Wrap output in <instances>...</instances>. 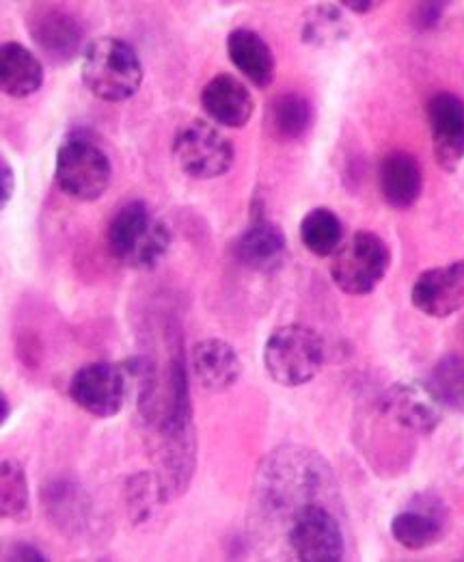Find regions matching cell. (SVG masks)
I'll use <instances>...</instances> for the list:
<instances>
[{
	"label": "cell",
	"instance_id": "cell-4",
	"mask_svg": "<svg viewBox=\"0 0 464 562\" xmlns=\"http://www.w3.org/2000/svg\"><path fill=\"white\" fill-rule=\"evenodd\" d=\"M55 180L69 200L98 202L111 187L113 165L98 140L84 133H71L57 149Z\"/></svg>",
	"mask_w": 464,
	"mask_h": 562
},
{
	"label": "cell",
	"instance_id": "cell-7",
	"mask_svg": "<svg viewBox=\"0 0 464 562\" xmlns=\"http://www.w3.org/2000/svg\"><path fill=\"white\" fill-rule=\"evenodd\" d=\"M287 524V541L298 561H343L346 537L335 502H309L294 510Z\"/></svg>",
	"mask_w": 464,
	"mask_h": 562
},
{
	"label": "cell",
	"instance_id": "cell-27",
	"mask_svg": "<svg viewBox=\"0 0 464 562\" xmlns=\"http://www.w3.org/2000/svg\"><path fill=\"white\" fill-rule=\"evenodd\" d=\"M126 499H128V513L134 524L147 521L154 515L156 506L169 502L158 474H151V472L134 474L126 487Z\"/></svg>",
	"mask_w": 464,
	"mask_h": 562
},
{
	"label": "cell",
	"instance_id": "cell-19",
	"mask_svg": "<svg viewBox=\"0 0 464 562\" xmlns=\"http://www.w3.org/2000/svg\"><path fill=\"white\" fill-rule=\"evenodd\" d=\"M44 66L35 53L18 42L0 46V85L4 95L22 100L37 93L44 85Z\"/></svg>",
	"mask_w": 464,
	"mask_h": 562
},
{
	"label": "cell",
	"instance_id": "cell-3",
	"mask_svg": "<svg viewBox=\"0 0 464 562\" xmlns=\"http://www.w3.org/2000/svg\"><path fill=\"white\" fill-rule=\"evenodd\" d=\"M80 78L104 102H126L143 85L145 71L133 44L120 37H100L82 53Z\"/></svg>",
	"mask_w": 464,
	"mask_h": 562
},
{
	"label": "cell",
	"instance_id": "cell-18",
	"mask_svg": "<svg viewBox=\"0 0 464 562\" xmlns=\"http://www.w3.org/2000/svg\"><path fill=\"white\" fill-rule=\"evenodd\" d=\"M378 189L383 200L396 209L408 211L423 191V171L419 160L408 151H392L381 160Z\"/></svg>",
	"mask_w": 464,
	"mask_h": 562
},
{
	"label": "cell",
	"instance_id": "cell-11",
	"mask_svg": "<svg viewBox=\"0 0 464 562\" xmlns=\"http://www.w3.org/2000/svg\"><path fill=\"white\" fill-rule=\"evenodd\" d=\"M26 26L37 48L53 64H69L82 50L84 29L66 9L53 4L33 7Z\"/></svg>",
	"mask_w": 464,
	"mask_h": 562
},
{
	"label": "cell",
	"instance_id": "cell-26",
	"mask_svg": "<svg viewBox=\"0 0 464 562\" xmlns=\"http://www.w3.org/2000/svg\"><path fill=\"white\" fill-rule=\"evenodd\" d=\"M350 24L337 4L314 7L303 22V42L318 48H329L346 40Z\"/></svg>",
	"mask_w": 464,
	"mask_h": 562
},
{
	"label": "cell",
	"instance_id": "cell-32",
	"mask_svg": "<svg viewBox=\"0 0 464 562\" xmlns=\"http://www.w3.org/2000/svg\"><path fill=\"white\" fill-rule=\"evenodd\" d=\"M9 416H11V403H9L7 394L2 392V396H0V424H7Z\"/></svg>",
	"mask_w": 464,
	"mask_h": 562
},
{
	"label": "cell",
	"instance_id": "cell-6",
	"mask_svg": "<svg viewBox=\"0 0 464 562\" xmlns=\"http://www.w3.org/2000/svg\"><path fill=\"white\" fill-rule=\"evenodd\" d=\"M392 265L389 245L374 232L361 229L331 256V278L346 294H370L385 280Z\"/></svg>",
	"mask_w": 464,
	"mask_h": 562
},
{
	"label": "cell",
	"instance_id": "cell-16",
	"mask_svg": "<svg viewBox=\"0 0 464 562\" xmlns=\"http://www.w3.org/2000/svg\"><path fill=\"white\" fill-rule=\"evenodd\" d=\"M287 240L283 229L265 218H256L234 243V258L253 273H274L283 267Z\"/></svg>",
	"mask_w": 464,
	"mask_h": 562
},
{
	"label": "cell",
	"instance_id": "cell-12",
	"mask_svg": "<svg viewBox=\"0 0 464 562\" xmlns=\"http://www.w3.org/2000/svg\"><path fill=\"white\" fill-rule=\"evenodd\" d=\"M428 126L437 165L456 171L464 162V100L452 91H439L428 102Z\"/></svg>",
	"mask_w": 464,
	"mask_h": 562
},
{
	"label": "cell",
	"instance_id": "cell-31",
	"mask_svg": "<svg viewBox=\"0 0 464 562\" xmlns=\"http://www.w3.org/2000/svg\"><path fill=\"white\" fill-rule=\"evenodd\" d=\"M341 4H343V9H348V11L367 13V11H372L378 2H374V0H343Z\"/></svg>",
	"mask_w": 464,
	"mask_h": 562
},
{
	"label": "cell",
	"instance_id": "cell-29",
	"mask_svg": "<svg viewBox=\"0 0 464 562\" xmlns=\"http://www.w3.org/2000/svg\"><path fill=\"white\" fill-rule=\"evenodd\" d=\"M2 557H4L2 561H48V559L44 557V552L37 550L35 546H31V543H13V546L4 548V554H2Z\"/></svg>",
	"mask_w": 464,
	"mask_h": 562
},
{
	"label": "cell",
	"instance_id": "cell-8",
	"mask_svg": "<svg viewBox=\"0 0 464 562\" xmlns=\"http://www.w3.org/2000/svg\"><path fill=\"white\" fill-rule=\"evenodd\" d=\"M173 156L189 178L214 180L231 169L236 151L216 126L205 120H191L176 133Z\"/></svg>",
	"mask_w": 464,
	"mask_h": 562
},
{
	"label": "cell",
	"instance_id": "cell-13",
	"mask_svg": "<svg viewBox=\"0 0 464 562\" xmlns=\"http://www.w3.org/2000/svg\"><path fill=\"white\" fill-rule=\"evenodd\" d=\"M410 301L430 318H450L464 310V260L421 273L410 288Z\"/></svg>",
	"mask_w": 464,
	"mask_h": 562
},
{
	"label": "cell",
	"instance_id": "cell-30",
	"mask_svg": "<svg viewBox=\"0 0 464 562\" xmlns=\"http://www.w3.org/2000/svg\"><path fill=\"white\" fill-rule=\"evenodd\" d=\"M15 193V171L11 169V165L2 158L0 160V206L4 209L9 204V200Z\"/></svg>",
	"mask_w": 464,
	"mask_h": 562
},
{
	"label": "cell",
	"instance_id": "cell-20",
	"mask_svg": "<svg viewBox=\"0 0 464 562\" xmlns=\"http://www.w3.org/2000/svg\"><path fill=\"white\" fill-rule=\"evenodd\" d=\"M227 55L236 70L256 87H270L274 80V55L264 37L251 29H236L227 37Z\"/></svg>",
	"mask_w": 464,
	"mask_h": 562
},
{
	"label": "cell",
	"instance_id": "cell-9",
	"mask_svg": "<svg viewBox=\"0 0 464 562\" xmlns=\"http://www.w3.org/2000/svg\"><path fill=\"white\" fill-rule=\"evenodd\" d=\"M71 401L95 418H115L131 401V385L122 363L95 361L82 366L69 381Z\"/></svg>",
	"mask_w": 464,
	"mask_h": 562
},
{
	"label": "cell",
	"instance_id": "cell-22",
	"mask_svg": "<svg viewBox=\"0 0 464 562\" xmlns=\"http://www.w3.org/2000/svg\"><path fill=\"white\" fill-rule=\"evenodd\" d=\"M312 124V104L296 91L276 95L268 106V128L281 140L301 139Z\"/></svg>",
	"mask_w": 464,
	"mask_h": 562
},
{
	"label": "cell",
	"instance_id": "cell-1",
	"mask_svg": "<svg viewBox=\"0 0 464 562\" xmlns=\"http://www.w3.org/2000/svg\"><path fill=\"white\" fill-rule=\"evenodd\" d=\"M309 502H337L331 465L316 450L303 446L272 450L256 479V508L287 521Z\"/></svg>",
	"mask_w": 464,
	"mask_h": 562
},
{
	"label": "cell",
	"instance_id": "cell-25",
	"mask_svg": "<svg viewBox=\"0 0 464 562\" xmlns=\"http://www.w3.org/2000/svg\"><path fill=\"white\" fill-rule=\"evenodd\" d=\"M0 506L2 517L11 519L15 524L26 521L31 515V492L24 468L13 461L4 459L0 470Z\"/></svg>",
	"mask_w": 464,
	"mask_h": 562
},
{
	"label": "cell",
	"instance_id": "cell-5",
	"mask_svg": "<svg viewBox=\"0 0 464 562\" xmlns=\"http://www.w3.org/2000/svg\"><path fill=\"white\" fill-rule=\"evenodd\" d=\"M325 342L312 327H279L265 342V372L283 387H301L318 376L325 366Z\"/></svg>",
	"mask_w": 464,
	"mask_h": 562
},
{
	"label": "cell",
	"instance_id": "cell-23",
	"mask_svg": "<svg viewBox=\"0 0 464 562\" xmlns=\"http://www.w3.org/2000/svg\"><path fill=\"white\" fill-rule=\"evenodd\" d=\"M301 240L307 251L318 258H331L343 243L341 218L331 209H314L301 221Z\"/></svg>",
	"mask_w": 464,
	"mask_h": 562
},
{
	"label": "cell",
	"instance_id": "cell-24",
	"mask_svg": "<svg viewBox=\"0 0 464 562\" xmlns=\"http://www.w3.org/2000/svg\"><path fill=\"white\" fill-rule=\"evenodd\" d=\"M426 385L443 409L464 412V355L450 352L439 359Z\"/></svg>",
	"mask_w": 464,
	"mask_h": 562
},
{
	"label": "cell",
	"instance_id": "cell-15",
	"mask_svg": "<svg viewBox=\"0 0 464 562\" xmlns=\"http://www.w3.org/2000/svg\"><path fill=\"white\" fill-rule=\"evenodd\" d=\"M201 106L210 120L225 128H245L253 117V95L231 74H216L201 89Z\"/></svg>",
	"mask_w": 464,
	"mask_h": 562
},
{
	"label": "cell",
	"instance_id": "cell-28",
	"mask_svg": "<svg viewBox=\"0 0 464 562\" xmlns=\"http://www.w3.org/2000/svg\"><path fill=\"white\" fill-rule=\"evenodd\" d=\"M445 9H448V2H419L412 20L419 29H432L439 24Z\"/></svg>",
	"mask_w": 464,
	"mask_h": 562
},
{
	"label": "cell",
	"instance_id": "cell-14",
	"mask_svg": "<svg viewBox=\"0 0 464 562\" xmlns=\"http://www.w3.org/2000/svg\"><path fill=\"white\" fill-rule=\"evenodd\" d=\"M383 409L404 430L415 435L434 432L443 418V405L434 398L428 385L417 383L394 385L383 401Z\"/></svg>",
	"mask_w": 464,
	"mask_h": 562
},
{
	"label": "cell",
	"instance_id": "cell-2",
	"mask_svg": "<svg viewBox=\"0 0 464 562\" xmlns=\"http://www.w3.org/2000/svg\"><path fill=\"white\" fill-rule=\"evenodd\" d=\"M106 240L115 260L128 269L147 271L167 256L171 229L145 202H131L111 218Z\"/></svg>",
	"mask_w": 464,
	"mask_h": 562
},
{
	"label": "cell",
	"instance_id": "cell-10",
	"mask_svg": "<svg viewBox=\"0 0 464 562\" xmlns=\"http://www.w3.org/2000/svg\"><path fill=\"white\" fill-rule=\"evenodd\" d=\"M450 530V513L441 497L417 495L392 519V535L401 548L419 552L437 546Z\"/></svg>",
	"mask_w": 464,
	"mask_h": 562
},
{
	"label": "cell",
	"instance_id": "cell-17",
	"mask_svg": "<svg viewBox=\"0 0 464 562\" xmlns=\"http://www.w3.org/2000/svg\"><path fill=\"white\" fill-rule=\"evenodd\" d=\"M193 374L201 387L212 394L231 390L242 376V361L236 349L218 338L201 340L191 351Z\"/></svg>",
	"mask_w": 464,
	"mask_h": 562
},
{
	"label": "cell",
	"instance_id": "cell-21",
	"mask_svg": "<svg viewBox=\"0 0 464 562\" xmlns=\"http://www.w3.org/2000/svg\"><path fill=\"white\" fill-rule=\"evenodd\" d=\"M44 504L48 517L55 526L64 528V532L82 530L89 519V502L87 493L69 481H53L44 487Z\"/></svg>",
	"mask_w": 464,
	"mask_h": 562
}]
</instances>
